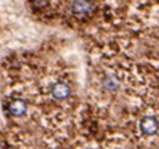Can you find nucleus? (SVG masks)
<instances>
[{"instance_id":"1","label":"nucleus","mask_w":159,"mask_h":149,"mask_svg":"<svg viewBox=\"0 0 159 149\" xmlns=\"http://www.w3.org/2000/svg\"><path fill=\"white\" fill-rule=\"evenodd\" d=\"M28 111V105L23 99H14L9 103V114L11 117H23Z\"/></svg>"},{"instance_id":"2","label":"nucleus","mask_w":159,"mask_h":149,"mask_svg":"<svg viewBox=\"0 0 159 149\" xmlns=\"http://www.w3.org/2000/svg\"><path fill=\"white\" fill-rule=\"evenodd\" d=\"M52 94H53V97H54L55 99L63 100V99H65V98L69 97V94H70V88H69V85H68L66 83H64V82H58V83H55V84L53 85V88H52Z\"/></svg>"},{"instance_id":"3","label":"nucleus","mask_w":159,"mask_h":149,"mask_svg":"<svg viewBox=\"0 0 159 149\" xmlns=\"http://www.w3.org/2000/svg\"><path fill=\"white\" fill-rule=\"evenodd\" d=\"M158 128H159V124L155 120V118H153V117H145L140 122V129L144 134L152 135V134L157 133Z\"/></svg>"},{"instance_id":"4","label":"nucleus","mask_w":159,"mask_h":149,"mask_svg":"<svg viewBox=\"0 0 159 149\" xmlns=\"http://www.w3.org/2000/svg\"><path fill=\"white\" fill-rule=\"evenodd\" d=\"M92 8H93L92 3H88V2H74L71 4V11L76 15L88 14L92 10Z\"/></svg>"},{"instance_id":"5","label":"nucleus","mask_w":159,"mask_h":149,"mask_svg":"<svg viewBox=\"0 0 159 149\" xmlns=\"http://www.w3.org/2000/svg\"><path fill=\"white\" fill-rule=\"evenodd\" d=\"M103 85H104V88L105 89H108V90H116L118 88H119V85H120V83H119V80H118V78L116 77H114V75H108L105 79H104V82H103Z\"/></svg>"}]
</instances>
